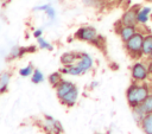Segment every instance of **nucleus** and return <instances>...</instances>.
Listing matches in <instances>:
<instances>
[{
    "mask_svg": "<svg viewBox=\"0 0 152 134\" xmlns=\"http://www.w3.org/2000/svg\"><path fill=\"white\" fill-rule=\"evenodd\" d=\"M151 94V89H150V84L145 83V82H134L128 87L127 91H126V98L128 104L133 108L137 106H140L145 98Z\"/></svg>",
    "mask_w": 152,
    "mask_h": 134,
    "instance_id": "f257e3e1",
    "label": "nucleus"
},
{
    "mask_svg": "<svg viewBox=\"0 0 152 134\" xmlns=\"http://www.w3.org/2000/svg\"><path fill=\"white\" fill-rule=\"evenodd\" d=\"M93 64H94V60H93L91 56L86 53V52H82V53H80V57H78L76 64L65 65L61 71L63 74L77 76V75H82V74L89 71L93 68Z\"/></svg>",
    "mask_w": 152,
    "mask_h": 134,
    "instance_id": "f03ea898",
    "label": "nucleus"
},
{
    "mask_svg": "<svg viewBox=\"0 0 152 134\" xmlns=\"http://www.w3.org/2000/svg\"><path fill=\"white\" fill-rule=\"evenodd\" d=\"M144 37H145V34L141 31H137L133 37H131L127 42H125V49H126V51L134 59H139V58H141L144 56L142 55Z\"/></svg>",
    "mask_w": 152,
    "mask_h": 134,
    "instance_id": "7ed1b4c3",
    "label": "nucleus"
},
{
    "mask_svg": "<svg viewBox=\"0 0 152 134\" xmlns=\"http://www.w3.org/2000/svg\"><path fill=\"white\" fill-rule=\"evenodd\" d=\"M131 76L134 82H145L150 77L147 64L144 62L137 60L131 68Z\"/></svg>",
    "mask_w": 152,
    "mask_h": 134,
    "instance_id": "20e7f679",
    "label": "nucleus"
},
{
    "mask_svg": "<svg viewBox=\"0 0 152 134\" xmlns=\"http://www.w3.org/2000/svg\"><path fill=\"white\" fill-rule=\"evenodd\" d=\"M75 37L80 40H83V42L94 43L97 39L99 33H97L96 28L93 27V26H82L76 31Z\"/></svg>",
    "mask_w": 152,
    "mask_h": 134,
    "instance_id": "39448f33",
    "label": "nucleus"
},
{
    "mask_svg": "<svg viewBox=\"0 0 152 134\" xmlns=\"http://www.w3.org/2000/svg\"><path fill=\"white\" fill-rule=\"evenodd\" d=\"M140 6L139 5H133L131 7H128L121 15L120 19V24L122 25H131V26H137L138 25V20H137V14L139 11Z\"/></svg>",
    "mask_w": 152,
    "mask_h": 134,
    "instance_id": "423d86ee",
    "label": "nucleus"
},
{
    "mask_svg": "<svg viewBox=\"0 0 152 134\" xmlns=\"http://www.w3.org/2000/svg\"><path fill=\"white\" fill-rule=\"evenodd\" d=\"M119 24H120V23H119ZM137 31H138V30H137V26L122 25V24H120V26H119V28H118V33H119V36H120V38H121V40H122L124 43L127 42L131 37H133Z\"/></svg>",
    "mask_w": 152,
    "mask_h": 134,
    "instance_id": "0eeeda50",
    "label": "nucleus"
},
{
    "mask_svg": "<svg viewBox=\"0 0 152 134\" xmlns=\"http://www.w3.org/2000/svg\"><path fill=\"white\" fill-rule=\"evenodd\" d=\"M152 14V7L151 6H140L138 14H137V20L139 25H146L151 18Z\"/></svg>",
    "mask_w": 152,
    "mask_h": 134,
    "instance_id": "6e6552de",
    "label": "nucleus"
},
{
    "mask_svg": "<svg viewBox=\"0 0 152 134\" xmlns=\"http://www.w3.org/2000/svg\"><path fill=\"white\" fill-rule=\"evenodd\" d=\"M76 85L72 83V82H69V81H61V83L57 85V96L59 98H62L63 96H65L69 91H71Z\"/></svg>",
    "mask_w": 152,
    "mask_h": 134,
    "instance_id": "1a4fd4ad",
    "label": "nucleus"
},
{
    "mask_svg": "<svg viewBox=\"0 0 152 134\" xmlns=\"http://www.w3.org/2000/svg\"><path fill=\"white\" fill-rule=\"evenodd\" d=\"M45 128H46V130L52 132V133H55V134H58V133H61V132L63 130L61 123H59L58 121L53 120L51 116H48V120L45 121Z\"/></svg>",
    "mask_w": 152,
    "mask_h": 134,
    "instance_id": "9d476101",
    "label": "nucleus"
},
{
    "mask_svg": "<svg viewBox=\"0 0 152 134\" xmlns=\"http://www.w3.org/2000/svg\"><path fill=\"white\" fill-rule=\"evenodd\" d=\"M77 97H78V90H77V88L75 87L71 91H69L65 96H63V97L61 98V101H62L64 104L74 106L75 102H76V100H77Z\"/></svg>",
    "mask_w": 152,
    "mask_h": 134,
    "instance_id": "9b49d317",
    "label": "nucleus"
},
{
    "mask_svg": "<svg viewBox=\"0 0 152 134\" xmlns=\"http://www.w3.org/2000/svg\"><path fill=\"white\" fill-rule=\"evenodd\" d=\"M140 126L145 134H152V113L145 114L140 122Z\"/></svg>",
    "mask_w": 152,
    "mask_h": 134,
    "instance_id": "f8f14e48",
    "label": "nucleus"
},
{
    "mask_svg": "<svg viewBox=\"0 0 152 134\" xmlns=\"http://www.w3.org/2000/svg\"><path fill=\"white\" fill-rule=\"evenodd\" d=\"M80 53H75V52H65L61 56V62L64 65H71L75 64V62L78 59Z\"/></svg>",
    "mask_w": 152,
    "mask_h": 134,
    "instance_id": "ddd939ff",
    "label": "nucleus"
},
{
    "mask_svg": "<svg viewBox=\"0 0 152 134\" xmlns=\"http://www.w3.org/2000/svg\"><path fill=\"white\" fill-rule=\"evenodd\" d=\"M152 52V33L145 34L144 43H142V55L148 57Z\"/></svg>",
    "mask_w": 152,
    "mask_h": 134,
    "instance_id": "4468645a",
    "label": "nucleus"
},
{
    "mask_svg": "<svg viewBox=\"0 0 152 134\" xmlns=\"http://www.w3.org/2000/svg\"><path fill=\"white\" fill-rule=\"evenodd\" d=\"M34 11H44L50 19H53L56 15V11L53 9V7L51 5H42L38 7H34Z\"/></svg>",
    "mask_w": 152,
    "mask_h": 134,
    "instance_id": "2eb2a0df",
    "label": "nucleus"
},
{
    "mask_svg": "<svg viewBox=\"0 0 152 134\" xmlns=\"http://www.w3.org/2000/svg\"><path fill=\"white\" fill-rule=\"evenodd\" d=\"M10 78H11V76H10L8 72L1 74V76H0V92L6 91V89L8 87V83H10Z\"/></svg>",
    "mask_w": 152,
    "mask_h": 134,
    "instance_id": "dca6fc26",
    "label": "nucleus"
},
{
    "mask_svg": "<svg viewBox=\"0 0 152 134\" xmlns=\"http://www.w3.org/2000/svg\"><path fill=\"white\" fill-rule=\"evenodd\" d=\"M140 106H141V108L144 109L145 114L152 113V94H150Z\"/></svg>",
    "mask_w": 152,
    "mask_h": 134,
    "instance_id": "f3484780",
    "label": "nucleus"
},
{
    "mask_svg": "<svg viewBox=\"0 0 152 134\" xmlns=\"http://www.w3.org/2000/svg\"><path fill=\"white\" fill-rule=\"evenodd\" d=\"M132 109H133V116H134L135 121H137V122H141L142 117L145 116V111H144V109L141 108V106L133 107Z\"/></svg>",
    "mask_w": 152,
    "mask_h": 134,
    "instance_id": "a211bd4d",
    "label": "nucleus"
},
{
    "mask_svg": "<svg viewBox=\"0 0 152 134\" xmlns=\"http://www.w3.org/2000/svg\"><path fill=\"white\" fill-rule=\"evenodd\" d=\"M27 52V49L25 47H20V46H14L11 51V58H18V57H21L24 56L25 53Z\"/></svg>",
    "mask_w": 152,
    "mask_h": 134,
    "instance_id": "6ab92c4d",
    "label": "nucleus"
},
{
    "mask_svg": "<svg viewBox=\"0 0 152 134\" xmlns=\"http://www.w3.org/2000/svg\"><path fill=\"white\" fill-rule=\"evenodd\" d=\"M31 81H32V83H36V84L42 83L44 81V75L42 74V71L39 69H34V71L31 76Z\"/></svg>",
    "mask_w": 152,
    "mask_h": 134,
    "instance_id": "aec40b11",
    "label": "nucleus"
},
{
    "mask_svg": "<svg viewBox=\"0 0 152 134\" xmlns=\"http://www.w3.org/2000/svg\"><path fill=\"white\" fill-rule=\"evenodd\" d=\"M61 81H62V77H61V74H59V72H52V74L49 76V82H50L52 85H55V87H57V85L61 83Z\"/></svg>",
    "mask_w": 152,
    "mask_h": 134,
    "instance_id": "412c9836",
    "label": "nucleus"
},
{
    "mask_svg": "<svg viewBox=\"0 0 152 134\" xmlns=\"http://www.w3.org/2000/svg\"><path fill=\"white\" fill-rule=\"evenodd\" d=\"M33 71H34L33 66H32L31 64H28V65H26L25 68H21V69L19 70V74H20V76H23V77H27V76H32Z\"/></svg>",
    "mask_w": 152,
    "mask_h": 134,
    "instance_id": "4be33fe9",
    "label": "nucleus"
},
{
    "mask_svg": "<svg viewBox=\"0 0 152 134\" xmlns=\"http://www.w3.org/2000/svg\"><path fill=\"white\" fill-rule=\"evenodd\" d=\"M37 42H38V46H39L40 49H46V50H52V49H53L52 45H51L48 40H45L43 37L37 38Z\"/></svg>",
    "mask_w": 152,
    "mask_h": 134,
    "instance_id": "5701e85b",
    "label": "nucleus"
},
{
    "mask_svg": "<svg viewBox=\"0 0 152 134\" xmlns=\"http://www.w3.org/2000/svg\"><path fill=\"white\" fill-rule=\"evenodd\" d=\"M83 4L90 7H100L102 4V0H83Z\"/></svg>",
    "mask_w": 152,
    "mask_h": 134,
    "instance_id": "b1692460",
    "label": "nucleus"
},
{
    "mask_svg": "<svg viewBox=\"0 0 152 134\" xmlns=\"http://www.w3.org/2000/svg\"><path fill=\"white\" fill-rule=\"evenodd\" d=\"M42 33H43V30H42V28H38V30H36V31L33 32V36H34L36 38H39V37H42Z\"/></svg>",
    "mask_w": 152,
    "mask_h": 134,
    "instance_id": "393cba45",
    "label": "nucleus"
},
{
    "mask_svg": "<svg viewBox=\"0 0 152 134\" xmlns=\"http://www.w3.org/2000/svg\"><path fill=\"white\" fill-rule=\"evenodd\" d=\"M147 66H148V71H150V76H152V60L150 59V62L147 63Z\"/></svg>",
    "mask_w": 152,
    "mask_h": 134,
    "instance_id": "a878e982",
    "label": "nucleus"
},
{
    "mask_svg": "<svg viewBox=\"0 0 152 134\" xmlns=\"http://www.w3.org/2000/svg\"><path fill=\"white\" fill-rule=\"evenodd\" d=\"M126 1H128V0H118V2H120V4H122V2H126Z\"/></svg>",
    "mask_w": 152,
    "mask_h": 134,
    "instance_id": "bb28decb",
    "label": "nucleus"
},
{
    "mask_svg": "<svg viewBox=\"0 0 152 134\" xmlns=\"http://www.w3.org/2000/svg\"><path fill=\"white\" fill-rule=\"evenodd\" d=\"M148 58H150V59H151V60H152V52H151V55H150V56H148Z\"/></svg>",
    "mask_w": 152,
    "mask_h": 134,
    "instance_id": "cd10ccee",
    "label": "nucleus"
},
{
    "mask_svg": "<svg viewBox=\"0 0 152 134\" xmlns=\"http://www.w3.org/2000/svg\"><path fill=\"white\" fill-rule=\"evenodd\" d=\"M150 89H151V94H152V84L150 85Z\"/></svg>",
    "mask_w": 152,
    "mask_h": 134,
    "instance_id": "c85d7f7f",
    "label": "nucleus"
}]
</instances>
